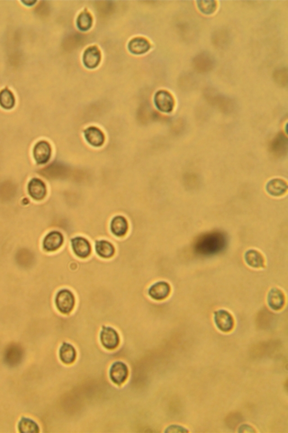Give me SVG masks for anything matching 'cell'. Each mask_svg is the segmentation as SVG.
Listing matches in <instances>:
<instances>
[{
	"instance_id": "10",
	"label": "cell",
	"mask_w": 288,
	"mask_h": 433,
	"mask_svg": "<svg viewBox=\"0 0 288 433\" xmlns=\"http://www.w3.org/2000/svg\"><path fill=\"white\" fill-rule=\"evenodd\" d=\"M72 246L74 252L80 258L85 259L90 255L91 245L87 239L77 237L72 240Z\"/></svg>"
},
{
	"instance_id": "8",
	"label": "cell",
	"mask_w": 288,
	"mask_h": 433,
	"mask_svg": "<svg viewBox=\"0 0 288 433\" xmlns=\"http://www.w3.org/2000/svg\"><path fill=\"white\" fill-rule=\"evenodd\" d=\"M30 195L34 200L43 199L47 195V187L43 181L38 178H33L28 185Z\"/></svg>"
},
{
	"instance_id": "31",
	"label": "cell",
	"mask_w": 288,
	"mask_h": 433,
	"mask_svg": "<svg viewBox=\"0 0 288 433\" xmlns=\"http://www.w3.org/2000/svg\"><path fill=\"white\" fill-rule=\"evenodd\" d=\"M36 1H23L22 2L24 3V4L26 5H33L34 3H36Z\"/></svg>"
},
{
	"instance_id": "30",
	"label": "cell",
	"mask_w": 288,
	"mask_h": 433,
	"mask_svg": "<svg viewBox=\"0 0 288 433\" xmlns=\"http://www.w3.org/2000/svg\"><path fill=\"white\" fill-rule=\"evenodd\" d=\"M240 433H252L255 432L254 429H253L250 426L248 425H241L240 428V431H238Z\"/></svg>"
},
{
	"instance_id": "21",
	"label": "cell",
	"mask_w": 288,
	"mask_h": 433,
	"mask_svg": "<svg viewBox=\"0 0 288 433\" xmlns=\"http://www.w3.org/2000/svg\"><path fill=\"white\" fill-rule=\"evenodd\" d=\"M96 249L97 255L104 259L112 258L115 253L114 246L111 242L105 241L97 242Z\"/></svg>"
},
{
	"instance_id": "16",
	"label": "cell",
	"mask_w": 288,
	"mask_h": 433,
	"mask_svg": "<svg viewBox=\"0 0 288 433\" xmlns=\"http://www.w3.org/2000/svg\"><path fill=\"white\" fill-rule=\"evenodd\" d=\"M128 228V221L124 217L116 216L111 222V231L117 237H120L124 236L127 233Z\"/></svg>"
},
{
	"instance_id": "17",
	"label": "cell",
	"mask_w": 288,
	"mask_h": 433,
	"mask_svg": "<svg viewBox=\"0 0 288 433\" xmlns=\"http://www.w3.org/2000/svg\"><path fill=\"white\" fill-rule=\"evenodd\" d=\"M287 183L281 179H273L269 182L266 186L267 191L270 195L275 196L283 195L287 191Z\"/></svg>"
},
{
	"instance_id": "27",
	"label": "cell",
	"mask_w": 288,
	"mask_h": 433,
	"mask_svg": "<svg viewBox=\"0 0 288 433\" xmlns=\"http://www.w3.org/2000/svg\"><path fill=\"white\" fill-rule=\"evenodd\" d=\"M273 78L279 85L282 86L287 85L288 81L287 69H281L277 70L274 73Z\"/></svg>"
},
{
	"instance_id": "13",
	"label": "cell",
	"mask_w": 288,
	"mask_h": 433,
	"mask_svg": "<svg viewBox=\"0 0 288 433\" xmlns=\"http://www.w3.org/2000/svg\"><path fill=\"white\" fill-rule=\"evenodd\" d=\"M268 302L270 307L273 311H280L285 304V296L283 292L278 288L272 289L268 294Z\"/></svg>"
},
{
	"instance_id": "7",
	"label": "cell",
	"mask_w": 288,
	"mask_h": 433,
	"mask_svg": "<svg viewBox=\"0 0 288 433\" xmlns=\"http://www.w3.org/2000/svg\"><path fill=\"white\" fill-rule=\"evenodd\" d=\"M51 154V148L47 141L42 140L35 145L33 149V156L38 164H44L50 160Z\"/></svg>"
},
{
	"instance_id": "24",
	"label": "cell",
	"mask_w": 288,
	"mask_h": 433,
	"mask_svg": "<svg viewBox=\"0 0 288 433\" xmlns=\"http://www.w3.org/2000/svg\"><path fill=\"white\" fill-rule=\"evenodd\" d=\"M92 24V17L89 13L84 12L80 14L77 19V26L80 30L87 31L90 29Z\"/></svg>"
},
{
	"instance_id": "25",
	"label": "cell",
	"mask_w": 288,
	"mask_h": 433,
	"mask_svg": "<svg viewBox=\"0 0 288 433\" xmlns=\"http://www.w3.org/2000/svg\"><path fill=\"white\" fill-rule=\"evenodd\" d=\"M22 351L19 347L13 346L9 347L6 354V361L9 364H17L22 357Z\"/></svg>"
},
{
	"instance_id": "26",
	"label": "cell",
	"mask_w": 288,
	"mask_h": 433,
	"mask_svg": "<svg viewBox=\"0 0 288 433\" xmlns=\"http://www.w3.org/2000/svg\"><path fill=\"white\" fill-rule=\"evenodd\" d=\"M198 7L201 11L205 15H211L215 11L216 2L213 1H198Z\"/></svg>"
},
{
	"instance_id": "22",
	"label": "cell",
	"mask_w": 288,
	"mask_h": 433,
	"mask_svg": "<svg viewBox=\"0 0 288 433\" xmlns=\"http://www.w3.org/2000/svg\"><path fill=\"white\" fill-rule=\"evenodd\" d=\"M15 98L13 94L8 89L2 90L0 92V105L6 110H10L15 106Z\"/></svg>"
},
{
	"instance_id": "18",
	"label": "cell",
	"mask_w": 288,
	"mask_h": 433,
	"mask_svg": "<svg viewBox=\"0 0 288 433\" xmlns=\"http://www.w3.org/2000/svg\"><path fill=\"white\" fill-rule=\"evenodd\" d=\"M60 359L66 364H71L76 360V351L72 345L63 343L59 350Z\"/></svg>"
},
{
	"instance_id": "11",
	"label": "cell",
	"mask_w": 288,
	"mask_h": 433,
	"mask_svg": "<svg viewBox=\"0 0 288 433\" xmlns=\"http://www.w3.org/2000/svg\"><path fill=\"white\" fill-rule=\"evenodd\" d=\"M171 292L170 284L165 281H160L153 285L149 290L150 296L156 300H163L168 297Z\"/></svg>"
},
{
	"instance_id": "4",
	"label": "cell",
	"mask_w": 288,
	"mask_h": 433,
	"mask_svg": "<svg viewBox=\"0 0 288 433\" xmlns=\"http://www.w3.org/2000/svg\"><path fill=\"white\" fill-rule=\"evenodd\" d=\"M100 341L105 348L108 350H113L119 344V336L118 333L111 327H103L100 333Z\"/></svg>"
},
{
	"instance_id": "12",
	"label": "cell",
	"mask_w": 288,
	"mask_h": 433,
	"mask_svg": "<svg viewBox=\"0 0 288 433\" xmlns=\"http://www.w3.org/2000/svg\"><path fill=\"white\" fill-rule=\"evenodd\" d=\"M85 137L87 142L94 147H100L104 143L105 136L100 129L91 126L85 130Z\"/></svg>"
},
{
	"instance_id": "20",
	"label": "cell",
	"mask_w": 288,
	"mask_h": 433,
	"mask_svg": "<svg viewBox=\"0 0 288 433\" xmlns=\"http://www.w3.org/2000/svg\"><path fill=\"white\" fill-rule=\"evenodd\" d=\"M150 44L145 38H135L129 42L128 49L135 54H142L149 51Z\"/></svg>"
},
{
	"instance_id": "6",
	"label": "cell",
	"mask_w": 288,
	"mask_h": 433,
	"mask_svg": "<svg viewBox=\"0 0 288 433\" xmlns=\"http://www.w3.org/2000/svg\"><path fill=\"white\" fill-rule=\"evenodd\" d=\"M110 376L112 381L115 384L122 385L128 378V366L122 362H115L111 366Z\"/></svg>"
},
{
	"instance_id": "5",
	"label": "cell",
	"mask_w": 288,
	"mask_h": 433,
	"mask_svg": "<svg viewBox=\"0 0 288 433\" xmlns=\"http://www.w3.org/2000/svg\"><path fill=\"white\" fill-rule=\"evenodd\" d=\"M214 319L217 328L221 331L227 332L233 329L234 320L229 312L220 310L215 312Z\"/></svg>"
},
{
	"instance_id": "14",
	"label": "cell",
	"mask_w": 288,
	"mask_h": 433,
	"mask_svg": "<svg viewBox=\"0 0 288 433\" xmlns=\"http://www.w3.org/2000/svg\"><path fill=\"white\" fill-rule=\"evenodd\" d=\"M101 59L100 52L96 47L88 48L84 52L83 62L84 65L89 69L96 68L99 64Z\"/></svg>"
},
{
	"instance_id": "23",
	"label": "cell",
	"mask_w": 288,
	"mask_h": 433,
	"mask_svg": "<svg viewBox=\"0 0 288 433\" xmlns=\"http://www.w3.org/2000/svg\"><path fill=\"white\" fill-rule=\"evenodd\" d=\"M20 433H38L40 432L38 425L30 418H23L18 424Z\"/></svg>"
},
{
	"instance_id": "1",
	"label": "cell",
	"mask_w": 288,
	"mask_h": 433,
	"mask_svg": "<svg viewBox=\"0 0 288 433\" xmlns=\"http://www.w3.org/2000/svg\"><path fill=\"white\" fill-rule=\"evenodd\" d=\"M227 243V238L223 232H209L196 239L194 244V251L200 256H211L223 251Z\"/></svg>"
},
{
	"instance_id": "19",
	"label": "cell",
	"mask_w": 288,
	"mask_h": 433,
	"mask_svg": "<svg viewBox=\"0 0 288 433\" xmlns=\"http://www.w3.org/2000/svg\"><path fill=\"white\" fill-rule=\"evenodd\" d=\"M193 65L198 71L201 72H208L211 69L213 66V61L208 55H199L194 59Z\"/></svg>"
},
{
	"instance_id": "9",
	"label": "cell",
	"mask_w": 288,
	"mask_h": 433,
	"mask_svg": "<svg viewBox=\"0 0 288 433\" xmlns=\"http://www.w3.org/2000/svg\"><path fill=\"white\" fill-rule=\"evenodd\" d=\"M64 238L61 232L52 231L46 236L43 242V246L47 251H55L61 247Z\"/></svg>"
},
{
	"instance_id": "28",
	"label": "cell",
	"mask_w": 288,
	"mask_h": 433,
	"mask_svg": "<svg viewBox=\"0 0 288 433\" xmlns=\"http://www.w3.org/2000/svg\"><path fill=\"white\" fill-rule=\"evenodd\" d=\"M285 145L287 146V140L284 139V137L283 136H279V137L274 141L273 149L275 150V151H277V152H278V151L280 152L281 151H283V149Z\"/></svg>"
},
{
	"instance_id": "2",
	"label": "cell",
	"mask_w": 288,
	"mask_h": 433,
	"mask_svg": "<svg viewBox=\"0 0 288 433\" xmlns=\"http://www.w3.org/2000/svg\"><path fill=\"white\" fill-rule=\"evenodd\" d=\"M55 304L60 312L63 314H68L75 307V296L71 291L63 290L59 292L56 296Z\"/></svg>"
},
{
	"instance_id": "3",
	"label": "cell",
	"mask_w": 288,
	"mask_h": 433,
	"mask_svg": "<svg viewBox=\"0 0 288 433\" xmlns=\"http://www.w3.org/2000/svg\"><path fill=\"white\" fill-rule=\"evenodd\" d=\"M154 102L160 111L164 113H170L173 110L175 101L173 96L167 91L160 90L154 97Z\"/></svg>"
},
{
	"instance_id": "29",
	"label": "cell",
	"mask_w": 288,
	"mask_h": 433,
	"mask_svg": "<svg viewBox=\"0 0 288 433\" xmlns=\"http://www.w3.org/2000/svg\"><path fill=\"white\" fill-rule=\"evenodd\" d=\"M166 432H172V433H177V432H188L187 430L184 428L180 427V426L177 425H173L171 426V427H168L167 429Z\"/></svg>"
},
{
	"instance_id": "15",
	"label": "cell",
	"mask_w": 288,
	"mask_h": 433,
	"mask_svg": "<svg viewBox=\"0 0 288 433\" xmlns=\"http://www.w3.org/2000/svg\"><path fill=\"white\" fill-rule=\"evenodd\" d=\"M246 263L254 268H262L265 266V260L261 253L255 249L249 250L245 254Z\"/></svg>"
}]
</instances>
